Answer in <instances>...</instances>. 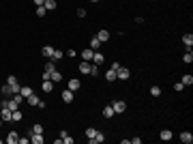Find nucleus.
Listing matches in <instances>:
<instances>
[{
	"label": "nucleus",
	"instance_id": "24",
	"mask_svg": "<svg viewBox=\"0 0 193 144\" xmlns=\"http://www.w3.org/2000/svg\"><path fill=\"white\" fill-rule=\"evenodd\" d=\"M99 47H101V41L97 39V37H92L90 39V50H99Z\"/></svg>",
	"mask_w": 193,
	"mask_h": 144
},
{
	"label": "nucleus",
	"instance_id": "31",
	"mask_svg": "<svg viewBox=\"0 0 193 144\" xmlns=\"http://www.w3.org/2000/svg\"><path fill=\"white\" fill-rule=\"evenodd\" d=\"M0 90H2V95H13V88H11L9 84H5V86L0 88Z\"/></svg>",
	"mask_w": 193,
	"mask_h": 144
},
{
	"label": "nucleus",
	"instance_id": "9",
	"mask_svg": "<svg viewBox=\"0 0 193 144\" xmlns=\"http://www.w3.org/2000/svg\"><path fill=\"white\" fill-rule=\"evenodd\" d=\"M62 101H67V103L73 101V90H69V88H67V90L62 92Z\"/></svg>",
	"mask_w": 193,
	"mask_h": 144
},
{
	"label": "nucleus",
	"instance_id": "14",
	"mask_svg": "<svg viewBox=\"0 0 193 144\" xmlns=\"http://www.w3.org/2000/svg\"><path fill=\"white\" fill-rule=\"evenodd\" d=\"M80 86H82L80 80H69V90H73V92H75V90H80Z\"/></svg>",
	"mask_w": 193,
	"mask_h": 144
},
{
	"label": "nucleus",
	"instance_id": "1",
	"mask_svg": "<svg viewBox=\"0 0 193 144\" xmlns=\"http://www.w3.org/2000/svg\"><path fill=\"white\" fill-rule=\"evenodd\" d=\"M131 78V71L125 69V67H118L116 69V80H129Z\"/></svg>",
	"mask_w": 193,
	"mask_h": 144
},
{
	"label": "nucleus",
	"instance_id": "19",
	"mask_svg": "<svg viewBox=\"0 0 193 144\" xmlns=\"http://www.w3.org/2000/svg\"><path fill=\"white\" fill-rule=\"evenodd\" d=\"M114 114H116V112H114L112 105H105V108H103V116H105V118H112Z\"/></svg>",
	"mask_w": 193,
	"mask_h": 144
},
{
	"label": "nucleus",
	"instance_id": "29",
	"mask_svg": "<svg viewBox=\"0 0 193 144\" xmlns=\"http://www.w3.org/2000/svg\"><path fill=\"white\" fill-rule=\"evenodd\" d=\"M182 60H185V62H193V52H191V50H187V52H185V56H182Z\"/></svg>",
	"mask_w": 193,
	"mask_h": 144
},
{
	"label": "nucleus",
	"instance_id": "11",
	"mask_svg": "<svg viewBox=\"0 0 193 144\" xmlns=\"http://www.w3.org/2000/svg\"><path fill=\"white\" fill-rule=\"evenodd\" d=\"M92 56H94V50H84V52H82V60H88V62H90Z\"/></svg>",
	"mask_w": 193,
	"mask_h": 144
},
{
	"label": "nucleus",
	"instance_id": "15",
	"mask_svg": "<svg viewBox=\"0 0 193 144\" xmlns=\"http://www.w3.org/2000/svg\"><path fill=\"white\" fill-rule=\"evenodd\" d=\"M159 138H161L163 142H167V140H172V131H170V129H163V131L159 133Z\"/></svg>",
	"mask_w": 193,
	"mask_h": 144
},
{
	"label": "nucleus",
	"instance_id": "5",
	"mask_svg": "<svg viewBox=\"0 0 193 144\" xmlns=\"http://www.w3.org/2000/svg\"><path fill=\"white\" fill-rule=\"evenodd\" d=\"M180 142L191 144V142H193V133H191V131H182V133H180Z\"/></svg>",
	"mask_w": 193,
	"mask_h": 144
},
{
	"label": "nucleus",
	"instance_id": "4",
	"mask_svg": "<svg viewBox=\"0 0 193 144\" xmlns=\"http://www.w3.org/2000/svg\"><path fill=\"white\" fill-rule=\"evenodd\" d=\"M103 60H105V56H103L101 52H97V50H94V56H92V60H90V62L99 67V65H103Z\"/></svg>",
	"mask_w": 193,
	"mask_h": 144
},
{
	"label": "nucleus",
	"instance_id": "8",
	"mask_svg": "<svg viewBox=\"0 0 193 144\" xmlns=\"http://www.w3.org/2000/svg\"><path fill=\"white\" fill-rule=\"evenodd\" d=\"M41 88H43V92H52V90H54V86H52V80H43Z\"/></svg>",
	"mask_w": 193,
	"mask_h": 144
},
{
	"label": "nucleus",
	"instance_id": "13",
	"mask_svg": "<svg viewBox=\"0 0 193 144\" xmlns=\"http://www.w3.org/2000/svg\"><path fill=\"white\" fill-rule=\"evenodd\" d=\"M105 80H107V82H114V80H116V69H107V71H105Z\"/></svg>",
	"mask_w": 193,
	"mask_h": 144
},
{
	"label": "nucleus",
	"instance_id": "18",
	"mask_svg": "<svg viewBox=\"0 0 193 144\" xmlns=\"http://www.w3.org/2000/svg\"><path fill=\"white\" fill-rule=\"evenodd\" d=\"M19 95H21L24 99H26L28 95H32V88H30V86H21V88H19Z\"/></svg>",
	"mask_w": 193,
	"mask_h": 144
},
{
	"label": "nucleus",
	"instance_id": "41",
	"mask_svg": "<svg viewBox=\"0 0 193 144\" xmlns=\"http://www.w3.org/2000/svg\"><path fill=\"white\" fill-rule=\"evenodd\" d=\"M0 125H2V121H0Z\"/></svg>",
	"mask_w": 193,
	"mask_h": 144
},
{
	"label": "nucleus",
	"instance_id": "23",
	"mask_svg": "<svg viewBox=\"0 0 193 144\" xmlns=\"http://www.w3.org/2000/svg\"><path fill=\"white\" fill-rule=\"evenodd\" d=\"M43 7H45V11H54L56 9V0H45Z\"/></svg>",
	"mask_w": 193,
	"mask_h": 144
},
{
	"label": "nucleus",
	"instance_id": "16",
	"mask_svg": "<svg viewBox=\"0 0 193 144\" xmlns=\"http://www.w3.org/2000/svg\"><path fill=\"white\" fill-rule=\"evenodd\" d=\"M26 101H28L30 105H39V101H41V99H39V97H37V95L32 92V95H28V97H26Z\"/></svg>",
	"mask_w": 193,
	"mask_h": 144
},
{
	"label": "nucleus",
	"instance_id": "6",
	"mask_svg": "<svg viewBox=\"0 0 193 144\" xmlns=\"http://www.w3.org/2000/svg\"><path fill=\"white\" fill-rule=\"evenodd\" d=\"M103 140H105V136H103L101 131H97V133L90 138V144H99V142H103Z\"/></svg>",
	"mask_w": 193,
	"mask_h": 144
},
{
	"label": "nucleus",
	"instance_id": "17",
	"mask_svg": "<svg viewBox=\"0 0 193 144\" xmlns=\"http://www.w3.org/2000/svg\"><path fill=\"white\" fill-rule=\"evenodd\" d=\"M60 140H62V144H73V138H69L67 131H60Z\"/></svg>",
	"mask_w": 193,
	"mask_h": 144
},
{
	"label": "nucleus",
	"instance_id": "30",
	"mask_svg": "<svg viewBox=\"0 0 193 144\" xmlns=\"http://www.w3.org/2000/svg\"><path fill=\"white\" fill-rule=\"evenodd\" d=\"M150 95H152V97H159V95H161V88H159V86H150Z\"/></svg>",
	"mask_w": 193,
	"mask_h": 144
},
{
	"label": "nucleus",
	"instance_id": "22",
	"mask_svg": "<svg viewBox=\"0 0 193 144\" xmlns=\"http://www.w3.org/2000/svg\"><path fill=\"white\" fill-rule=\"evenodd\" d=\"M50 80H52V82H62V73L54 69V71H52V78H50Z\"/></svg>",
	"mask_w": 193,
	"mask_h": 144
},
{
	"label": "nucleus",
	"instance_id": "28",
	"mask_svg": "<svg viewBox=\"0 0 193 144\" xmlns=\"http://www.w3.org/2000/svg\"><path fill=\"white\" fill-rule=\"evenodd\" d=\"M0 116H2V121H11V110L9 108H2V114H0Z\"/></svg>",
	"mask_w": 193,
	"mask_h": 144
},
{
	"label": "nucleus",
	"instance_id": "3",
	"mask_svg": "<svg viewBox=\"0 0 193 144\" xmlns=\"http://www.w3.org/2000/svg\"><path fill=\"white\" fill-rule=\"evenodd\" d=\"M112 108H114V112H116V114H123V112L127 110V103H125V101H114V103H112Z\"/></svg>",
	"mask_w": 193,
	"mask_h": 144
},
{
	"label": "nucleus",
	"instance_id": "39",
	"mask_svg": "<svg viewBox=\"0 0 193 144\" xmlns=\"http://www.w3.org/2000/svg\"><path fill=\"white\" fill-rule=\"evenodd\" d=\"M34 5H37V7H43V5H45V0H34Z\"/></svg>",
	"mask_w": 193,
	"mask_h": 144
},
{
	"label": "nucleus",
	"instance_id": "25",
	"mask_svg": "<svg viewBox=\"0 0 193 144\" xmlns=\"http://www.w3.org/2000/svg\"><path fill=\"white\" fill-rule=\"evenodd\" d=\"M11 121H13V123L21 121V112H19V110H13V112H11Z\"/></svg>",
	"mask_w": 193,
	"mask_h": 144
},
{
	"label": "nucleus",
	"instance_id": "2",
	"mask_svg": "<svg viewBox=\"0 0 193 144\" xmlns=\"http://www.w3.org/2000/svg\"><path fill=\"white\" fill-rule=\"evenodd\" d=\"M90 69H92V62H88V60H82L80 67H77V71L84 73V75H90Z\"/></svg>",
	"mask_w": 193,
	"mask_h": 144
},
{
	"label": "nucleus",
	"instance_id": "21",
	"mask_svg": "<svg viewBox=\"0 0 193 144\" xmlns=\"http://www.w3.org/2000/svg\"><path fill=\"white\" fill-rule=\"evenodd\" d=\"M52 52H54V47H50V45H45L43 50H41V54H43L45 58H52Z\"/></svg>",
	"mask_w": 193,
	"mask_h": 144
},
{
	"label": "nucleus",
	"instance_id": "33",
	"mask_svg": "<svg viewBox=\"0 0 193 144\" xmlns=\"http://www.w3.org/2000/svg\"><path fill=\"white\" fill-rule=\"evenodd\" d=\"M94 133H97V129H94V127H88V129H86V138H88V140H90Z\"/></svg>",
	"mask_w": 193,
	"mask_h": 144
},
{
	"label": "nucleus",
	"instance_id": "27",
	"mask_svg": "<svg viewBox=\"0 0 193 144\" xmlns=\"http://www.w3.org/2000/svg\"><path fill=\"white\" fill-rule=\"evenodd\" d=\"M180 82H182L185 86H191V84H193V75H189V73H187V75H182V80H180Z\"/></svg>",
	"mask_w": 193,
	"mask_h": 144
},
{
	"label": "nucleus",
	"instance_id": "7",
	"mask_svg": "<svg viewBox=\"0 0 193 144\" xmlns=\"http://www.w3.org/2000/svg\"><path fill=\"white\" fill-rule=\"evenodd\" d=\"M97 39H99L101 43H105V41L110 39V32H107V30L103 28V30H99V32H97Z\"/></svg>",
	"mask_w": 193,
	"mask_h": 144
},
{
	"label": "nucleus",
	"instance_id": "37",
	"mask_svg": "<svg viewBox=\"0 0 193 144\" xmlns=\"http://www.w3.org/2000/svg\"><path fill=\"white\" fill-rule=\"evenodd\" d=\"M17 142H19V144H28V142H30V138H19Z\"/></svg>",
	"mask_w": 193,
	"mask_h": 144
},
{
	"label": "nucleus",
	"instance_id": "38",
	"mask_svg": "<svg viewBox=\"0 0 193 144\" xmlns=\"http://www.w3.org/2000/svg\"><path fill=\"white\" fill-rule=\"evenodd\" d=\"M129 142H131V144H139V142H142V138H131Z\"/></svg>",
	"mask_w": 193,
	"mask_h": 144
},
{
	"label": "nucleus",
	"instance_id": "26",
	"mask_svg": "<svg viewBox=\"0 0 193 144\" xmlns=\"http://www.w3.org/2000/svg\"><path fill=\"white\" fill-rule=\"evenodd\" d=\"M62 56H64V52H60V50H54V52H52V58H50V60H60Z\"/></svg>",
	"mask_w": 193,
	"mask_h": 144
},
{
	"label": "nucleus",
	"instance_id": "10",
	"mask_svg": "<svg viewBox=\"0 0 193 144\" xmlns=\"http://www.w3.org/2000/svg\"><path fill=\"white\" fill-rule=\"evenodd\" d=\"M182 43L187 45V50H191V45H193V35H182Z\"/></svg>",
	"mask_w": 193,
	"mask_h": 144
},
{
	"label": "nucleus",
	"instance_id": "36",
	"mask_svg": "<svg viewBox=\"0 0 193 144\" xmlns=\"http://www.w3.org/2000/svg\"><path fill=\"white\" fill-rule=\"evenodd\" d=\"M182 88H185V84H182V82H176V84H174V90H176V92H180Z\"/></svg>",
	"mask_w": 193,
	"mask_h": 144
},
{
	"label": "nucleus",
	"instance_id": "20",
	"mask_svg": "<svg viewBox=\"0 0 193 144\" xmlns=\"http://www.w3.org/2000/svg\"><path fill=\"white\" fill-rule=\"evenodd\" d=\"M17 140H19V136H17L15 131H11V133L7 136V142H9V144H17Z\"/></svg>",
	"mask_w": 193,
	"mask_h": 144
},
{
	"label": "nucleus",
	"instance_id": "34",
	"mask_svg": "<svg viewBox=\"0 0 193 144\" xmlns=\"http://www.w3.org/2000/svg\"><path fill=\"white\" fill-rule=\"evenodd\" d=\"M54 69H56V67H54V60H50V62H47V65H45V71H50V73H52V71H54Z\"/></svg>",
	"mask_w": 193,
	"mask_h": 144
},
{
	"label": "nucleus",
	"instance_id": "32",
	"mask_svg": "<svg viewBox=\"0 0 193 144\" xmlns=\"http://www.w3.org/2000/svg\"><path fill=\"white\" fill-rule=\"evenodd\" d=\"M30 133H43V125H39V123H37V125L30 129Z\"/></svg>",
	"mask_w": 193,
	"mask_h": 144
},
{
	"label": "nucleus",
	"instance_id": "40",
	"mask_svg": "<svg viewBox=\"0 0 193 144\" xmlns=\"http://www.w3.org/2000/svg\"><path fill=\"white\" fill-rule=\"evenodd\" d=\"M92 2H99V0H92Z\"/></svg>",
	"mask_w": 193,
	"mask_h": 144
},
{
	"label": "nucleus",
	"instance_id": "42",
	"mask_svg": "<svg viewBox=\"0 0 193 144\" xmlns=\"http://www.w3.org/2000/svg\"><path fill=\"white\" fill-rule=\"evenodd\" d=\"M0 142H2V138H0Z\"/></svg>",
	"mask_w": 193,
	"mask_h": 144
},
{
	"label": "nucleus",
	"instance_id": "12",
	"mask_svg": "<svg viewBox=\"0 0 193 144\" xmlns=\"http://www.w3.org/2000/svg\"><path fill=\"white\" fill-rule=\"evenodd\" d=\"M32 138H30V142L32 144H43V133H30Z\"/></svg>",
	"mask_w": 193,
	"mask_h": 144
},
{
	"label": "nucleus",
	"instance_id": "35",
	"mask_svg": "<svg viewBox=\"0 0 193 144\" xmlns=\"http://www.w3.org/2000/svg\"><path fill=\"white\" fill-rule=\"evenodd\" d=\"M45 13H47V11H45V7H37V15H39V17H43Z\"/></svg>",
	"mask_w": 193,
	"mask_h": 144
}]
</instances>
